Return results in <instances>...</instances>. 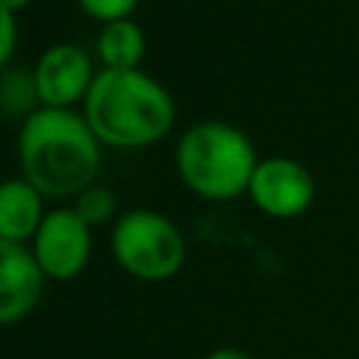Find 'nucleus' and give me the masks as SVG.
<instances>
[{
  "label": "nucleus",
  "instance_id": "ddd939ff",
  "mask_svg": "<svg viewBox=\"0 0 359 359\" xmlns=\"http://www.w3.org/2000/svg\"><path fill=\"white\" fill-rule=\"evenodd\" d=\"M17 48V14L0 3V67L8 65Z\"/></svg>",
  "mask_w": 359,
  "mask_h": 359
},
{
  "label": "nucleus",
  "instance_id": "0eeeda50",
  "mask_svg": "<svg viewBox=\"0 0 359 359\" xmlns=\"http://www.w3.org/2000/svg\"><path fill=\"white\" fill-rule=\"evenodd\" d=\"M31 79L39 107L73 109V104L87 98L95 70L84 48L73 42H56L39 53Z\"/></svg>",
  "mask_w": 359,
  "mask_h": 359
},
{
  "label": "nucleus",
  "instance_id": "2eb2a0df",
  "mask_svg": "<svg viewBox=\"0 0 359 359\" xmlns=\"http://www.w3.org/2000/svg\"><path fill=\"white\" fill-rule=\"evenodd\" d=\"M0 3H3V6H6V8H11V11H14V14H17V11H22V8H25V6H31V3H34V0H0Z\"/></svg>",
  "mask_w": 359,
  "mask_h": 359
},
{
  "label": "nucleus",
  "instance_id": "7ed1b4c3",
  "mask_svg": "<svg viewBox=\"0 0 359 359\" xmlns=\"http://www.w3.org/2000/svg\"><path fill=\"white\" fill-rule=\"evenodd\" d=\"M177 174L185 188L210 202H230L247 194L258 154L252 140L233 123L202 121L177 143Z\"/></svg>",
  "mask_w": 359,
  "mask_h": 359
},
{
  "label": "nucleus",
  "instance_id": "f8f14e48",
  "mask_svg": "<svg viewBox=\"0 0 359 359\" xmlns=\"http://www.w3.org/2000/svg\"><path fill=\"white\" fill-rule=\"evenodd\" d=\"M140 0H79V8L98 22H115V20H129Z\"/></svg>",
  "mask_w": 359,
  "mask_h": 359
},
{
  "label": "nucleus",
  "instance_id": "6e6552de",
  "mask_svg": "<svg viewBox=\"0 0 359 359\" xmlns=\"http://www.w3.org/2000/svg\"><path fill=\"white\" fill-rule=\"evenodd\" d=\"M45 289V272L39 269L31 247L0 238V325L28 317Z\"/></svg>",
  "mask_w": 359,
  "mask_h": 359
},
{
  "label": "nucleus",
  "instance_id": "9b49d317",
  "mask_svg": "<svg viewBox=\"0 0 359 359\" xmlns=\"http://www.w3.org/2000/svg\"><path fill=\"white\" fill-rule=\"evenodd\" d=\"M73 210L90 224V227H95V224H104L112 213H115V196H112V191L107 188V185H90V188H84L79 196H76V202H73Z\"/></svg>",
  "mask_w": 359,
  "mask_h": 359
},
{
  "label": "nucleus",
  "instance_id": "f03ea898",
  "mask_svg": "<svg viewBox=\"0 0 359 359\" xmlns=\"http://www.w3.org/2000/svg\"><path fill=\"white\" fill-rule=\"evenodd\" d=\"M81 115L101 146L143 149L168 135L177 109L171 93L140 67H101L81 101Z\"/></svg>",
  "mask_w": 359,
  "mask_h": 359
},
{
  "label": "nucleus",
  "instance_id": "423d86ee",
  "mask_svg": "<svg viewBox=\"0 0 359 359\" xmlns=\"http://www.w3.org/2000/svg\"><path fill=\"white\" fill-rule=\"evenodd\" d=\"M317 185L311 171L294 157H264L258 160L247 196L269 219H297L314 202Z\"/></svg>",
  "mask_w": 359,
  "mask_h": 359
},
{
  "label": "nucleus",
  "instance_id": "4468645a",
  "mask_svg": "<svg viewBox=\"0 0 359 359\" xmlns=\"http://www.w3.org/2000/svg\"><path fill=\"white\" fill-rule=\"evenodd\" d=\"M205 359H252V356L247 351H241V348H216Z\"/></svg>",
  "mask_w": 359,
  "mask_h": 359
},
{
  "label": "nucleus",
  "instance_id": "9d476101",
  "mask_svg": "<svg viewBox=\"0 0 359 359\" xmlns=\"http://www.w3.org/2000/svg\"><path fill=\"white\" fill-rule=\"evenodd\" d=\"M95 53H98L101 65L109 67V70H132V67H137L143 53H146L143 28L132 17L101 25L98 39H95Z\"/></svg>",
  "mask_w": 359,
  "mask_h": 359
},
{
  "label": "nucleus",
  "instance_id": "1a4fd4ad",
  "mask_svg": "<svg viewBox=\"0 0 359 359\" xmlns=\"http://www.w3.org/2000/svg\"><path fill=\"white\" fill-rule=\"evenodd\" d=\"M45 213V196L25 177L0 182V238L25 244L34 238Z\"/></svg>",
  "mask_w": 359,
  "mask_h": 359
},
{
  "label": "nucleus",
  "instance_id": "f257e3e1",
  "mask_svg": "<svg viewBox=\"0 0 359 359\" xmlns=\"http://www.w3.org/2000/svg\"><path fill=\"white\" fill-rule=\"evenodd\" d=\"M17 157L22 177L45 199H76L98 177L101 140L81 112L36 107L20 126Z\"/></svg>",
  "mask_w": 359,
  "mask_h": 359
},
{
  "label": "nucleus",
  "instance_id": "dca6fc26",
  "mask_svg": "<svg viewBox=\"0 0 359 359\" xmlns=\"http://www.w3.org/2000/svg\"><path fill=\"white\" fill-rule=\"evenodd\" d=\"M356 36H359V22H356Z\"/></svg>",
  "mask_w": 359,
  "mask_h": 359
},
{
  "label": "nucleus",
  "instance_id": "20e7f679",
  "mask_svg": "<svg viewBox=\"0 0 359 359\" xmlns=\"http://www.w3.org/2000/svg\"><path fill=\"white\" fill-rule=\"evenodd\" d=\"M109 244L115 261L137 280H165L177 275L185 261V241L180 227L151 208L121 213Z\"/></svg>",
  "mask_w": 359,
  "mask_h": 359
},
{
  "label": "nucleus",
  "instance_id": "39448f33",
  "mask_svg": "<svg viewBox=\"0 0 359 359\" xmlns=\"http://www.w3.org/2000/svg\"><path fill=\"white\" fill-rule=\"evenodd\" d=\"M93 238L90 224L73 208H53L31 238V252L50 280H70L84 272Z\"/></svg>",
  "mask_w": 359,
  "mask_h": 359
}]
</instances>
